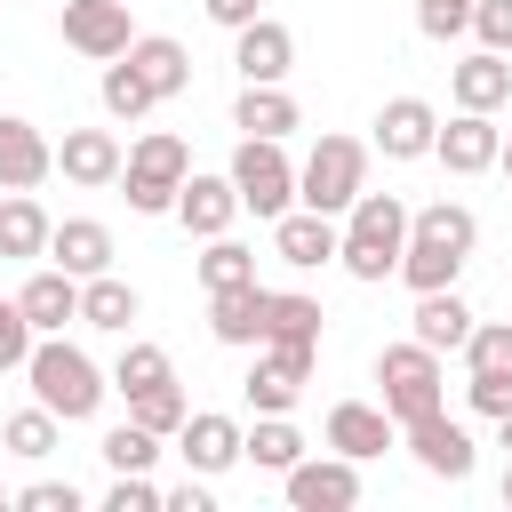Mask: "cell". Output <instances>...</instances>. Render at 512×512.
I'll return each instance as SVG.
<instances>
[{"label":"cell","instance_id":"obj_48","mask_svg":"<svg viewBox=\"0 0 512 512\" xmlns=\"http://www.w3.org/2000/svg\"><path fill=\"white\" fill-rule=\"evenodd\" d=\"M496 496H504V512H512V456H504V480H496Z\"/></svg>","mask_w":512,"mask_h":512},{"label":"cell","instance_id":"obj_46","mask_svg":"<svg viewBox=\"0 0 512 512\" xmlns=\"http://www.w3.org/2000/svg\"><path fill=\"white\" fill-rule=\"evenodd\" d=\"M216 496H208V472H192L184 488H168V512H208Z\"/></svg>","mask_w":512,"mask_h":512},{"label":"cell","instance_id":"obj_37","mask_svg":"<svg viewBox=\"0 0 512 512\" xmlns=\"http://www.w3.org/2000/svg\"><path fill=\"white\" fill-rule=\"evenodd\" d=\"M96 456H104L112 472H152V464H160V432H144V424L128 416V424H112V432H104V448H96Z\"/></svg>","mask_w":512,"mask_h":512},{"label":"cell","instance_id":"obj_41","mask_svg":"<svg viewBox=\"0 0 512 512\" xmlns=\"http://www.w3.org/2000/svg\"><path fill=\"white\" fill-rule=\"evenodd\" d=\"M416 32H424V40H456V32H472V0H416Z\"/></svg>","mask_w":512,"mask_h":512},{"label":"cell","instance_id":"obj_10","mask_svg":"<svg viewBox=\"0 0 512 512\" xmlns=\"http://www.w3.org/2000/svg\"><path fill=\"white\" fill-rule=\"evenodd\" d=\"M400 440H408V456L432 472V480H472V464H480V448H472V432L448 416V408H432V416H416V424H400Z\"/></svg>","mask_w":512,"mask_h":512},{"label":"cell","instance_id":"obj_5","mask_svg":"<svg viewBox=\"0 0 512 512\" xmlns=\"http://www.w3.org/2000/svg\"><path fill=\"white\" fill-rule=\"evenodd\" d=\"M368 192V144L360 136H320L296 168V208H320V216H344L352 200Z\"/></svg>","mask_w":512,"mask_h":512},{"label":"cell","instance_id":"obj_29","mask_svg":"<svg viewBox=\"0 0 512 512\" xmlns=\"http://www.w3.org/2000/svg\"><path fill=\"white\" fill-rule=\"evenodd\" d=\"M48 232H56V224H48V208H40L32 192H8V200H0V256H8V264L48 256Z\"/></svg>","mask_w":512,"mask_h":512},{"label":"cell","instance_id":"obj_27","mask_svg":"<svg viewBox=\"0 0 512 512\" xmlns=\"http://www.w3.org/2000/svg\"><path fill=\"white\" fill-rule=\"evenodd\" d=\"M296 120H304V112H296V96H288L280 80H240V104H232V128H240V136H280V144H288Z\"/></svg>","mask_w":512,"mask_h":512},{"label":"cell","instance_id":"obj_35","mask_svg":"<svg viewBox=\"0 0 512 512\" xmlns=\"http://www.w3.org/2000/svg\"><path fill=\"white\" fill-rule=\"evenodd\" d=\"M240 280H256V248H240L232 232H216L208 256H200V288L216 296V288H240Z\"/></svg>","mask_w":512,"mask_h":512},{"label":"cell","instance_id":"obj_32","mask_svg":"<svg viewBox=\"0 0 512 512\" xmlns=\"http://www.w3.org/2000/svg\"><path fill=\"white\" fill-rule=\"evenodd\" d=\"M56 432H64V416L56 408H16L8 424H0V440H8V456H24V464H40V456H56Z\"/></svg>","mask_w":512,"mask_h":512},{"label":"cell","instance_id":"obj_14","mask_svg":"<svg viewBox=\"0 0 512 512\" xmlns=\"http://www.w3.org/2000/svg\"><path fill=\"white\" fill-rule=\"evenodd\" d=\"M56 168H64V184H80V192H104V184H120L128 152H120V136H112V128H64V144H56Z\"/></svg>","mask_w":512,"mask_h":512},{"label":"cell","instance_id":"obj_9","mask_svg":"<svg viewBox=\"0 0 512 512\" xmlns=\"http://www.w3.org/2000/svg\"><path fill=\"white\" fill-rule=\"evenodd\" d=\"M280 488H288V504L296 512H352L360 504V464L352 456H296L288 472H280Z\"/></svg>","mask_w":512,"mask_h":512},{"label":"cell","instance_id":"obj_1","mask_svg":"<svg viewBox=\"0 0 512 512\" xmlns=\"http://www.w3.org/2000/svg\"><path fill=\"white\" fill-rule=\"evenodd\" d=\"M472 240H480V216L464 200H432V208L408 216V248H400V272L392 280H408L416 296L424 288H456V272L472 264Z\"/></svg>","mask_w":512,"mask_h":512},{"label":"cell","instance_id":"obj_33","mask_svg":"<svg viewBox=\"0 0 512 512\" xmlns=\"http://www.w3.org/2000/svg\"><path fill=\"white\" fill-rule=\"evenodd\" d=\"M96 96H104V112H112V120H144V112L160 104V96L144 88V72H136L128 56H112V64H104V80H96Z\"/></svg>","mask_w":512,"mask_h":512},{"label":"cell","instance_id":"obj_7","mask_svg":"<svg viewBox=\"0 0 512 512\" xmlns=\"http://www.w3.org/2000/svg\"><path fill=\"white\" fill-rule=\"evenodd\" d=\"M224 176H232L240 208H256L264 224L296 208V160L280 152V136H240V152H232V168H224Z\"/></svg>","mask_w":512,"mask_h":512},{"label":"cell","instance_id":"obj_47","mask_svg":"<svg viewBox=\"0 0 512 512\" xmlns=\"http://www.w3.org/2000/svg\"><path fill=\"white\" fill-rule=\"evenodd\" d=\"M496 448H504V456H512V408H504V416H496Z\"/></svg>","mask_w":512,"mask_h":512},{"label":"cell","instance_id":"obj_43","mask_svg":"<svg viewBox=\"0 0 512 512\" xmlns=\"http://www.w3.org/2000/svg\"><path fill=\"white\" fill-rule=\"evenodd\" d=\"M472 32H480V48L512 56V0H472Z\"/></svg>","mask_w":512,"mask_h":512},{"label":"cell","instance_id":"obj_39","mask_svg":"<svg viewBox=\"0 0 512 512\" xmlns=\"http://www.w3.org/2000/svg\"><path fill=\"white\" fill-rule=\"evenodd\" d=\"M168 504V488H152V472H112V488H104V512H160Z\"/></svg>","mask_w":512,"mask_h":512},{"label":"cell","instance_id":"obj_23","mask_svg":"<svg viewBox=\"0 0 512 512\" xmlns=\"http://www.w3.org/2000/svg\"><path fill=\"white\" fill-rule=\"evenodd\" d=\"M480 320H472V304L456 296V288H424L416 296V312H408V336L416 344H432V352H464V336H472Z\"/></svg>","mask_w":512,"mask_h":512},{"label":"cell","instance_id":"obj_34","mask_svg":"<svg viewBox=\"0 0 512 512\" xmlns=\"http://www.w3.org/2000/svg\"><path fill=\"white\" fill-rule=\"evenodd\" d=\"M304 456V432L288 424V416H256V432H248V464L256 472H288Z\"/></svg>","mask_w":512,"mask_h":512},{"label":"cell","instance_id":"obj_4","mask_svg":"<svg viewBox=\"0 0 512 512\" xmlns=\"http://www.w3.org/2000/svg\"><path fill=\"white\" fill-rule=\"evenodd\" d=\"M184 176H192V144H184V136H168V128H152V136H136V144H128L120 192H128V208H136V216H176Z\"/></svg>","mask_w":512,"mask_h":512},{"label":"cell","instance_id":"obj_18","mask_svg":"<svg viewBox=\"0 0 512 512\" xmlns=\"http://www.w3.org/2000/svg\"><path fill=\"white\" fill-rule=\"evenodd\" d=\"M432 144H440V112L424 96H392L376 112V152L384 160H432Z\"/></svg>","mask_w":512,"mask_h":512},{"label":"cell","instance_id":"obj_25","mask_svg":"<svg viewBox=\"0 0 512 512\" xmlns=\"http://www.w3.org/2000/svg\"><path fill=\"white\" fill-rule=\"evenodd\" d=\"M264 280H240V288H216L208 296V336L216 344H264Z\"/></svg>","mask_w":512,"mask_h":512},{"label":"cell","instance_id":"obj_6","mask_svg":"<svg viewBox=\"0 0 512 512\" xmlns=\"http://www.w3.org/2000/svg\"><path fill=\"white\" fill-rule=\"evenodd\" d=\"M376 384H384V408H392V424H416V416L448 408V384H440V352H432V344H416V336L376 352Z\"/></svg>","mask_w":512,"mask_h":512},{"label":"cell","instance_id":"obj_44","mask_svg":"<svg viewBox=\"0 0 512 512\" xmlns=\"http://www.w3.org/2000/svg\"><path fill=\"white\" fill-rule=\"evenodd\" d=\"M16 504H24V512H80V488H72V480H32Z\"/></svg>","mask_w":512,"mask_h":512},{"label":"cell","instance_id":"obj_2","mask_svg":"<svg viewBox=\"0 0 512 512\" xmlns=\"http://www.w3.org/2000/svg\"><path fill=\"white\" fill-rule=\"evenodd\" d=\"M408 200L400 192H360L352 208H344V248H336V264L352 272V280H392L400 272V248H408Z\"/></svg>","mask_w":512,"mask_h":512},{"label":"cell","instance_id":"obj_8","mask_svg":"<svg viewBox=\"0 0 512 512\" xmlns=\"http://www.w3.org/2000/svg\"><path fill=\"white\" fill-rule=\"evenodd\" d=\"M312 360H320V344H264V352L248 360V376H240L248 408H256V416H288V408L304 400V384H312Z\"/></svg>","mask_w":512,"mask_h":512},{"label":"cell","instance_id":"obj_22","mask_svg":"<svg viewBox=\"0 0 512 512\" xmlns=\"http://www.w3.org/2000/svg\"><path fill=\"white\" fill-rule=\"evenodd\" d=\"M16 304H24V320H32L40 336H64V320H80V280H72L64 264H40V272L16 288Z\"/></svg>","mask_w":512,"mask_h":512},{"label":"cell","instance_id":"obj_13","mask_svg":"<svg viewBox=\"0 0 512 512\" xmlns=\"http://www.w3.org/2000/svg\"><path fill=\"white\" fill-rule=\"evenodd\" d=\"M496 152H504L496 112H456V120L440 128V144H432V160H440L448 176H488V168H496Z\"/></svg>","mask_w":512,"mask_h":512},{"label":"cell","instance_id":"obj_11","mask_svg":"<svg viewBox=\"0 0 512 512\" xmlns=\"http://www.w3.org/2000/svg\"><path fill=\"white\" fill-rule=\"evenodd\" d=\"M136 24H128V0H64V48H80L88 64H112L128 56Z\"/></svg>","mask_w":512,"mask_h":512},{"label":"cell","instance_id":"obj_26","mask_svg":"<svg viewBox=\"0 0 512 512\" xmlns=\"http://www.w3.org/2000/svg\"><path fill=\"white\" fill-rule=\"evenodd\" d=\"M128 64L144 72V88H152L160 104L192 88V56H184V40H168V32H136V40H128Z\"/></svg>","mask_w":512,"mask_h":512},{"label":"cell","instance_id":"obj_3","mask_svg":"<svg viewBox=\"0 0 512 512\" xmlns=\"http://www.w3.org/2000/svg\"><path fill=\"white\" fill-rule=\"evenodd\" d=\"M24 376H32V400L56 408L64 424H88V416L104 408V392H112V376H104L80 344H64V336H40L32 360H24Z\"/></svg>","mask_w":512,"mask_h":512},{"label":"cell","instance_id":"obj_45","mask_svg":"<svg viewBox=\"0 0 512 512\" xmlns=\"http://www.w3.org/2000/svg\"><path fill=\"white\" fill-rule=\"evenodd\" d=\"M200 8H208V24H224V32H240V24L264 16V0H200Z\"/></svg>","mask_w":512,"mask_h":512},{"label":"cell","instance_id":"obj_19","mask_svg":"<svg viewBox=\"0 0 512 512\" xmlns=\"http://www.w3.org/2000/svg\"><path fill=\"white\" fill-rule=\"evenodd\" d=\"M48 176H56V144H48L32 120L0 112V192H32V184H48Z\"/></svg>","mask_w":512,"mask_h":512},{"label":"cell","instance_id":"obj_17","mask_svg":"<svg viewBox=\"0 0 512 512\" xmlns=\"http://www.w3.org/2000/svg\"><path fill=\"white\" fill-rule=\"evenodd\" d=\"M448 96H456V112H504L512 104V56H496V48L456 56L448 64Z\"/></svg>","mask_w":512,"mask_h":512},{"label":"cell","instance_id":"obj_15","mask_svg":"<svg viewBox=\"0 0 512 512\" xmlns=\"http://www.w3.org/2000/svg\"><path fill=\"white\" fill-rule=\"evenodd\" d=\"M392 440H400V424H392L384 400H336V408H328V448H336V456L368 464V456H384Z\"/></svg>","mask_w":512,"mask_h":512},{"label":"cell","instance_id":"obj_31","mask_svg":"<svg viewBox=\"0 0 512 512\" xmlns=\"http://www.w3.org/2000/svg\"><path fill=\"white\" fill-rule=\"evenodd\" d=\"M128 416H136L144 432L176 440V432H184V416H192V400H184V384L168 376V384H144V392H128Z\"/></svg>","mask_w":512,"mask_h":512},{"label":"cell","instance_id":"obj_21","mask_svg":"<svg viewBox=\"0 0 512 512\" xmlns=\"http://www.w3.org/2000/svg\"><path fill=\"white\" fill-rule=\"evenodd\" d=\"M232 216H240V192H232V176H184V192H176V224L192 232V240H216V232H232Z\"/></svg>","mask_w":512,"mask_h":512},{"label":"cell","instance_id":"obj_16","mask_svg":"<svg viewBox=\"0 0 512 512\" xmlns=\"http://www.w3.org/2000/svg\"><path fill=\"white\" fill-rule=\"evenodd\" d=\"M176 456L192 464V472H232L240 456H248V432L224 416V408H200V416H184V432H176Z\"/></svg>","mask_w":512,"mask_h":512},{"label":"cell","instance_id":"obj_49","mask_svg":"<svg viewBox=\"0 0 512 512\" xmlns=\"http://www.w3.org/2000/svg\"><path fill=\"white\" fill-rule=\"evenodd\" d=\"M496 168H504V184H512V136H504V152H496Z\"/></svg>","mask_w":512,"mask_h":512},{"label":"cell","instance_id":"obj_40","mask_svg":"<svg viewBox=\"0 0 512 512\" xmlns=\"http://www.w3.org/2000/svg\"><path fill=\"white\" fill-rule=\"evenodd\" d=\"M464 360H472V368H504V376H512V320H480V328L464 336Z\"/></svg>","mask_w":512,"mask_h":512},{"label":"cell","instance_id":"obj_50","mask_svg":"<svg viewBox=\"0 0 512 512\" xmlns=\"http://www.w3.org/2000/svg\"><path fill=\"white\" fill-rule=\"evenodd\" d=\"M0 504H8V496H0Z\"/></svg>","mask_w":512,"mask_h":512},{"label":"cell","instance_id":"obj_28","mask_svg":"<svg viewBox=\"0 0 512 512\" xmlns=\"http://www.w3.org/2000/svg\"><path fill=\"white\" fill-rule=\"evenodd\" d=\"M144 312V296L120 280V272H96L80 280V328H104V336H128V320Z\"/></svg>","mask_w":512,"mask_h":512},{"label":"cell","instance_id":"obj_24","mask_svg":"<svg viewBox=\"0 0 512 512\" xmlns=\"http://www.w3.org/2000/svg\"><path fill=\"white\" fill-rule=\"evenodd\" d=\"M48 264H64L72 280H96V272H112V232L96 216H64L48 232Z\"/></svg>","mask_w":512,"mask_h":512},{"label":"cell","instance_id":"obj_20","mask_svg":"<svg viewBox=\"0 0 512 512\" xmlns=\"http://www.w3.org/2000/svg\"><path fill=\"white\" fill-rule=\"evenodd\" d=\"M232 64H240V80H288V72H296V32H288L280 16L240 24V32H232Z\"/></svg>","mask_w":512,"mask_h":512},{"label":"cell","instance_id":"obj_42","mask_svg":"<svg viewBox=\"0 0 512 512\" xmlns=\"http://www.w3.org/2000/svg\"><path fill=\"white\" fill-rule=\"evenodd\" d=\"M464 400H472V416H488V424H496V416L512 408V376H504V368H472Z\"/></svg>","mask_w":512,"mask_h":512},{"label":"cell","instance_id":"obj_30","mask_svg":"<svg viewBox=\"0 0 512 512\" xmlns=\"http://www.w3.org/2000/svg\"><path fill=\"white\" fill-rule=\"evenodd\" d=\"M320 296H304V288H272L264 296V344H320Z\"/></svg>","mask_w":512,"mask_h":512},{"label":"cell","instance_id":"obj_36","mask_svg":"<svg viewBox=\"0 0 512 512\" xmlns=\"http://www.w3.org/2000/svg\"><path fill=\"white\" fill-rule=\"evenodd\" d=\"M176 368H168V352L160 344H144V336H128L120 344V360H112V392H144V384H168Z\"/></svg>","mask_w":512,"mask_h":512},{"label":"cell","instance_id":"obj_12","mask_svg":"<svg viewBox=\"0 0 512 512\" xmlns=\"http://www.w3.org/2000/svg\"><path fill=\"white\" fill-rule=\"evenodd\" d=\"M336 248H344V224H336V216H320V208L272 216V256H280L288 272H320V264H336Z\"/></svg>","mask_w":512,"mask_h":512},{"label":"cell","instance_id":"obj_38","mask_svg":"<svg viewBox=\"0 0 512 512\" xmlns=\"http://www.w3.org/2000/svg\"><path fill=\"white\" fill-rule=\"evenodd\" d=\"M32 344H40V328L24 320V304H16V296H0V376H8V368H24V360H32Z\"/></svg>","mask_w":512,"mask_h":512}]
</instances>
